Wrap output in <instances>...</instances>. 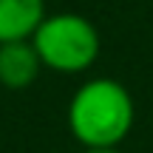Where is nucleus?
I'll use <instances>...</instances> for the list:
<instances>
[{
  "instance_id": "5",
  "label": "nucleus",
  "mask_w": 153,
  "mask_h": 153,
  "mask_svg": "<svg viewBox=\"0 0 153 153\" xmlns=\"http://www.w3.org/2000/svg\"><path fill=\"white\" fill-rule=\"evenodd\" d=\"M82 153H122L119 148H108V150H82Z\"/></svg>"
},
{
  "instance_id": "2",
  "label": "nucleus",
  "mask_w": 153,
  "mask_h": 153,
  "mask_svg": "<svg viewBox=\"0 0 153 153\" xmlns=\"http://www.w3.org/2000/svg\"><path fill=\"white\" fill-rule=\"evenodd\" d=\"M43 68L54 74H82L99 60V31L88 17L74 11L45 14V20L31 34Z\"/></svg>"
},
{
  "instance_id": "4",
  "label": "nucleus",
  "mask_w": 153,
  "mask_h": 153,
  "mask_svg": "<svg viewBox=\"0 0 153 153\" xmlns=\"http://www.w3.org/2000/svg\"><path fill=\"white\" fill-rule=\"evenodd\" d=\"M45 20V0H0V43L31 40Z\"/></svg>"
},
{
  "instance_id": "1",
  "label": "nucleus",
  "mask_w": 153,
  "mask_h": 153,
  "mask_svg": "<svg viewBox=\"0 0 153 153\" xmlns=\"http://www.w3.org/2000/svg\"><path fill=\"white\" fill-rule=\"evenodd\" d=\"M136 105L122 82L94 76L82 82L68 102V131L85 150L119 148L133 131Z\"/></svg>"
},
{
  "instance_id": "3",
  "label": "nucleus",
  "mask_w": 153,
  "mask_h": 153,
  "mask_svg": "<svg viewBox=\"0 0 153 153\" xmlns=\"http://www.w3.org/2000/svg\"><path fill=\"white\" fill-rule=\"evenodd\" d=\"M43 71L37 48L31 40H14V43H0V85L9 91H23L34 85V79Z\"/></svg>"
}]
</instances>
